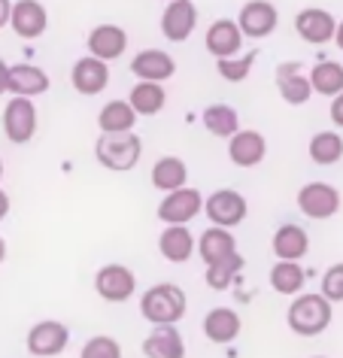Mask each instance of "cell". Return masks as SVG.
<instances>
[{"mask_svg": "<svg viewBox=\"0 0 343 358\" xmlns=\"http://www.w3.org/2000/svg\"><path fill=\"white\" fill-rule=\"evenodd\" d=\"M10 13H13V3L10 0H0V28L10 24Z\"/></svg>", "mask_w": 343, "mask_h": 358, "instance_id": "74e56055", "label": "cell"}, {"mask_svg": "<svg viewBox=\"0 0 343 358\" xmlns=\"http://www.w3.org/2000/svg\"><path fill=\"white\" fill-rule=\"evenodd\" d=\"M158 252L170 264H186L195 255V234L186 225H167L158 234Z\"/></svg>", "mask_w": 343, "mask_h": 358, "instance_id": "603a6c76", "label": "cell"}, {"mask_svg": "<svg viewBox=\"0 0 343 358\" xmlns=\"http://www.w3.org/2000/svg\"><path fill=\"white\" fill-rule=\"evenodd\" d=\"M204 46L216 61L234 58L243 46V34L237 28V22L234 19H216L210 24V31H206V37H204Z\"/></svg>", "mask_w": 343, "mask_h": 358, "instance_id": "44dd1931", "label": "cell"}, {"mask_svg": "<svg viewBox=\"0 0 343 358\" xmlns=\"http://www.w3.org/2000/svg\"><path fill=\"white\" fill-rule=\"evenodd\" d=\"M201 122H204V128L210 131L213 137H222V140H231L234 134L240 131V115L228 103H210L201 113Z\"/></svg>", "mask_w": 343, "mask_h": 358, "instance_id": "83f0119b", "label": "cell"}, {"mask_svg": "<svg viewBox=\"0 0 343 358\" xmlns=\"http://www.w3.org/2000/svg\"><path fill=\"white\" fill-rule=\"evenodd\" d=\"M298 210L304 213L307 219L325 222L340 213V192L328 182H307L298 192Z\"/></svg>", "mask_w": 343, "mask_h": 358, "instance_id": "52a82bcc", "label": "cell"}, {"mask_svg": "<svg viewBox=\"0 0 343 358\" xmlns=\"http://www.w3.org/2000/svg\"><path fill=\"white\" fill-rule=\"evenodd\" d=\"M322 298L328 303H343V262L331 264L328 271L322 273Z\"/></svg>", "mask_w": 343, "mask_h": 358, "instance_id": "d590c367", "label": "cell"}, {"mask_svg": "<svg viewBox=\"0 0 343 358\" xmlns=\"http://www.w3.org/2000/svg\"><path fill=\"white\" fill-rule=\"evenodd\" d=\"M334 43H337V49L343 52V22H337V31H334Z\"/></svg>", "mask_w": 343, "mask_h": 358, "instance_id": "60d3db41", "label": "cell"}, {"mask_svg": "<svg viewBox=\"0 0 343 358\" xmlns=\"http://www.w3.org/2000/svg\"><path fill=\"white\" fill-rule=\"evenodd\" d=\"M252 67H255V52H246V55H234V58H222L216 61V73H219L225 83H243Z\"/></svg>", "mask_w": 343, "mask_h": 358, "instance_id": "836d02e7", "label": "cell"}, {"mask_svg": "<svg viewBox=\"0 0 343 358\" xmlns=\"http://www.w3.org/2000/svg\"><path fill=\"white\" fill-rule=\"evenodd\" d=\"M70 346V328L58 319H43L28 331V352L34 358H55Z\"/></svg>", "mask_w": 343, "mask_h": 358, "instance_id": "ba28073f", "label": "cell"}, {"mask_svg": "<svg viewBox=\"0 0 343 358\" xmlns=\"http://www.w3.org/2000/svg\"><path fill=\"white\" fill-rule=\"evenodd\" d=\"M4 258H6V240L0 237V264H4Z\"/></svg>", "mask_w": 343, "mask_h": 358, "instance_id": "b9f144b4", "label": "cell"}, {"mask_svg": "<svg viewBox=\"0 0 343 358\" xmlns=\"http://www.w3.org/2000/svg\"><path fill=\"white\" fill-rule=\"evenodd\" d=\"M267 282L276 294H286V298H295V294L304 292L307 282V271L298 262H276L267 273Z\"/></svg>", "mask_w": 343, "mask_h": 358, "instance_id": "4316f807", "label": "cell"}, {"mask_svg": "<svg viewBox=\"0 0 343 358\" xmlns=\"http://www.w3.org/2000/svg\"><path fill=\"white\" fill-rule=\"evenodd\" d=\"M246 198L234 189H216L210 198H204V216L213 222V228H237L243 219H246Z\"/></svg>", "mask_w": 343, "mask_h": 358, "instance_id": "277c9868", "label": "cell"}, {"mask_svg": "<svg viewBox=\"0 0 343 358\" xmlns=\"http://www.w3.org/2000/svg\"><path fill=\"white\" fill-rule=\"evenodd\" d=\"M195 252L201 255V262L210 267L216 262H222V258H228L237 252V237L231 234V231H225V228H206L201 237L195 240Z\"/></svg>", "mask_w": 343, "mask_h": 358, "instance_id": "cb8c5ba5", "label": "cell"}, {"mask_svg": "<svg viewBox=\"0 0 343 358\" xmlns=\"http://www.w3.org/2000/svg\"><path fill=\"white\" fill-rule=\"evenodd\" d=\"M152 185H155L158 192H176V189H186V182H188V167H186V161L183 158H176V155H164V158H158L155 164H152Z\"/></svg>", "mask_w": 343, "mask_h": 358, "instance_id": "484cf974", "label": "cell"}, {"mask_svg": "<svg viewBox=\"0 0 343 358\" xmlns=\"http://www.w3.org/2000/svg\"><path fill=\"white\" fill-rule=\"evenodd\" d=\"M0 179H4V161H0Z\"/></svg>", "mask_w": 343, "mask_h": 358, "instance_id": "7bdbcfd3", "label": "cell"}, {"mask_svg": "<svg viewBox=\"0 0 343 358\" xmlns=\"http://www.w3.org/2000/svg\"><path fill=\"white\" fill-rule=\"evenodd\" d=\"M331 316H334V310L322 294H298L286 310V325L298 337H316L331 325Z\"/></svg>", "mask_w": 343, "mask_h": 358, "instance_id": "3957f363", "label": "cell"}, {"mask_svg": "<svg viewBox=\"0 0 343 358\" xmlns=\"http://www.w3.org/2000/svg\"><path fill=\"white\" fill-rule=\"evenodd\" d=\"M134 124H137V113L131 110L128 101L104 103L101 115H97V128H101V134H125V131H134Z\"/></svg>", "mask_w": 343, "mask_h": 358, "instance_id": "f546056e", "label": "cell"}, {"mask_svg": "<svg viewBox=\"0 0 343 358\" xmlns=\"http://www.w3.org/2000/svg\"><path fill=\"white\" fill-rule=\"evenodd\" d=\"M267 155V140L261 131H252V128H240L234 137L228 140V158L231 164L237 167H258Z\"/></svg>", "mask_w": 343, "mask_h": 358, "instance_id": "5bb4252c", "label": "cell"}, {"mask_svg": "<svg viewBox=\"0 0 343 358\" xmlns=\"http://www.w3.org/2000/svg\"><path fill=\"white\" fill-rule=\"evenodd\" d=\"M167 3H170V0H167Z\"/></svg>", "mask_w": 343, "mask_h": 358, "instance_id": "f6af8a7d", "label": "cell"}, {"mask_svg": "<svg viewBox=\"0 0 343 358\" xmlns=\"http://www.w3.org/2000/svg\"><path fill=\"white\" fill-rule=\"evenodd\" d=\"M4 134L15 146H24V143L34 140V134H37V106L28 97H13L4 106Z\"/></svg>", "mask_w": 343, "mask_h": 358, "instance_id": "9c48e42d", "label": "cell"}, {"mask_svg": "<svg viewBox=\"0 0 343 358\" xmlns=\"http://www.w3.org/2000/svg\"><path fill=\"white\" fill-rule=\"evenodd\" d=\"M10 207H13V203H10V194H6L4 189H0V222H4L6 216H10Z\"/></svg>", "mask_w": 343, "mask_h": 358, "instance_id": "f35d334b", "label": "cell"}, {"mask_svg": "<svg viewBox=\"0 0 343 358\" xmlns=\"http://www.w3.org/2000/svg\"><path fill=\"white\" fill-rule=\"evenodd\" d=\"M276 92L288 106H304L313 97L310 79L301 73L298 61H286V64L276 67Z\"/></svg>", "mask_w": 343, "mask_h": 358, "instance_id": "7402d4cb", "label": "cell"}, {"mask_svg": "<svg viewBox=\"0 0 343 358\" xmlns=\"http://www.w3.org/2000/svg\"><path fill=\"white\" fill-rule=\"evenodd\" d=\"M79 358H122V346H119V340L110 334H94L79 349Z\"/></svg>", "mask_w": 343, "mask_h": 358, "instance_id": "e575fe53", "label": "cell"}, {"mask_svg": "<svg viewBox=\"0 0 343 358\" xmlns=\"http://www.w3.org/2000/svg\"><path fill=\"white\" fill-rule=\"evenodd\" d=\"M131 73L137 76L140 83L164 85V79L176 73V61H174V55H167L164 49H143L131 61Z\"/></svg>", "mask_w": 343, "mask_h": 358, "instance_id": "9a60e30c", "label": "cell"}, {"mask_svg": "<svg viewBox=\"0 0 343 358\" xmlns=\"http://www.w3.org/2000/svg\"><path fill=\"white\" fill-rule=\"evenodd\" d=\"M234 22H237L243 37L265 40V37H270V34L276 31L279 13H276V6L270 3V0H249V3L240 6V15Z\"/></svg>", "mask_w": 343, "mask_h": 358, "instance_id": "30bf717a", "label": "cell"}, {"mask_svg": "<svg viewBox=\"0 0 343 358\" xmlns=\"http://www.w3.org/2000/svg\"><path fill=\"white\" fill-rule=\"evenodd\" d=\"M313 358H325V355H313Z\"/></svg>", "mask_w": 343, "mask_h": 358, "instance_id": "ee69618b", "label": "cell"}, {"mask_svg": "<svg viewBox=\"0 0 343 358\" xmlns=\"http://www.w3.org/2000/svg\"><path fill=\"white\" fill-rule=\"evenodd\" d=\"M49 83V73L37 64H13L10 73H6V92H13L15 97H28V101L46 94Z\"/></svg>", "mask_w": 343, "mask_h": 358, "instance_id": "e0dca14e", "label": "cell"}, {"mask_svg": "<svg viewBox=\"0 0 343 358\" xmlns=\"http://www.w3.org/2000/svg\"><path fill=\"white\" fill-rule=\"evenodd\" d=\"M270 252L276 255V262H301V258L310 252V234L301 225H279L270 237Z\"/></svg>", "mask_w": 343, "mask_h": 358, "instance_id": "d6986e66", "label": "cell"}, {"mask_svg": "<svg viewBox=\"0 0 343 358\" xmlns=\"http://www.w3.org/2000/svg\"><path fill=\"white\" fill-rule=\"evenodd\" d=\"M188 310V298L186 292L179 289L174 282H155L149 285L146 292H143L140 298V316L152 322V325H176V322H183Z\"/></svg>", "mask_w": 343, "mask_h": 358, "instance_id": "6da1fadb", "label": "cell"}, {"mask_svg": "<svg viewBox=\"0 0 343 358\" xmlns=\"http://www.w3.org/2000/svg\"><path fill=\"white\" fill-rule=\"evenodd\" d=\"M243 264H246V262H243V255L234 252V255H228V258H222V262H216V264L206 267L204 280H206V285H210L213 292H225V289H231L234 280L240 276Z\"/></svg>", "mask_w": 343, "mask_h": 358, "instance_id": "d6a6232c", "label": "cell"}, {"mask_svg": "<svg viewBox=\"0 0 343 358\" xmlns=\"http://www.w3.org/2000/svg\"><path fill=\"white\" fill-rule=\"evenodd\" d=\"M143 355L146 358H186V340L176 325H158L143 340Z\"/></svg>", "mask_w": 343, "mask_h": 358, "instance_id": "d4e9b609", "label": "cell"}, {"mask_svg": "<svg viewBox=\"0 0 343 358\" xmlns=\"http://www.w3.org/2000/svg\"><path fill=\"white\" fill-rule=\"evenodd\" d=\"M6 73H10V64H6V61L0 58V94L6 92Z\"/></svg>", "mask_w": 343, "mask_h": 358, "instance_id": "ab89813d", "label": "cell"}, {"mask_svg": "<svg viewBox=\"0 0 343 358\" xmlns=\"http://www.w3.org/2000/svg\"><path fill=\"white\" fill-rule=\"evenodd\" d=\"M143 155V140L134 131L125 134H101L94 140V158L97 164L106 170H115V173H128L140 164Z\"/></svg>", "mask_w": 343, "mask_h": 358, "instance_id": "7a4b0ae2", "label": "cell"}, {"mask_svg": "<svg viewBox=\"0 0 343 358\" xmlns=\"http://www.w3.org/2000/svg\"><path fill=\"white\" fill-rule=\"evenodd\" d=\"M197 28V6L192 0H170L161 13V34L170 43H186Z\"/></svg>", "mask_w": 343, "mask_h": 358, "instance_id": "7c38bea8", "label": "cell"}, {"mask_svg": "<svg viewBox=\"0 0 343 358\" xmlns=\"http://www.w3.org/2000/svg\"><path fill=\"white\" fill-rule=\"evenodd\" d=\"M307 79H310L313 94L337 97L343 92V64H337V61H319Z\"/></svg>", "mask_w": 343, "mask_h": 358, "instance_id": "1f68e13d", "label": "cell"}, {"mask_svg": "<svg viewBox=\"0 0 343 358\" xmlns=\"http://www.w3.org/2000/svg\"><path fill=\"white\" fill-rule=\"evenodd\" d=\"M85 46H88V55L106 64V61H115L125 55V49H128V34H125L119 24H97V28H92V34H88Z\"/></svg>", "mask_w": 343, "mask_h": 358, "instance_id": "2e32d148", "label": "cell"}, {"mask_svg": "<svg viewBox=\"0 0 343 358\" xmlns=\"http://www.w3.org/2000/svg\"><path fill=\"white\" fill-rule=\"evenodd\" d=\"M295 31L298 37L310 46H325V43L334 40V31H337V19L328 10H319V6H307L295 15Z\"/></svg>", "mask_w": 343, "mask_h": 358, "instance_id": "8fae6325", "label": "cell"}, {"mask_svg": "<svg viewBox=\"0 0 343 358\" xmlns=\"http://www.w3.org/2000/svg\"><path fill=\"white\" fill-rule=\"evenodd\" d=\"M243 331V322H240V313L231 310V307H213L210 313L204 316V337L216 346H228L240 337Z\"/></svg>", "mask_w": 343, "mask_h": 358, "instance_id": "ffe728a7", "label": "cell"}, {"mask_svg": "<svg viewBox=\"0 0 343 358\" xmlns=\"http://www.w3.org/2000/svg\"><path fill=\"white\" fill-rule=\"evenodd\" d=\"M155 213H158V222H164V225H188V222L204 213V194L186 185V189L164 194V201L158 203Z\"/></svg>", "mask_w": 343, "mask_h": 358, "instance_id": "8992f818", "label": "cell"}, {"mask_svg": "<svg viewBox=\"0 0 343 358\" xmlns=\"http://www.w3.org/2000/svg\"><path fill=\"white\" fill-rule=\"evenodd\" d=\"M328 115H331V122L337 124V128H343V92H340L337 97H331V110H328Z\"/></svg>", "mask_w": 343, "mask_h": 358, "instance_id": "8d00e7d4", "label": "cell"}, {"mask_svg": "<svg viewBox=\"0 0 343 358\" xmlns=\"http://www.w3.org/2000/svg\"><path fill=\"white\" fill-rule=\"evenodd\" d=\"M94 292L106 303H125L137 292V273L128 264H104L94 273Z\"/></svg>", "mask_w": 343, "mask_h": 358, "instance_id": "5b68a950", "label": "cell"}, {"mask_svg": "<svg viewBox=\"0 0 343 358\" xmlns=\"http://www.w3.org/2000/svg\"><path fill=\"white\" fill-rule=\"evenodd\" d=\"M49 13L40 0H15L10 13V28L19 34L22 40H37L46 34Z\"/></svg>", "mask_w": 343, "mask_h": 358, "instance_id": "4fadbf2b", "label": "cell"}, {"mask_svg": "<svg viewBox=\"0 0 343 358\" xmlns=\"http://www.w3.org/2000/svg\"><path fill=\"white\" fill-rule=\"evenodd\" d=\"M307 152H310V161L319 167H331L337 164V161L343 158V137L337 131H319L310 137V146H307Z\"/></svg>", "mask_w": 343, "mask_h": 358, "instance_id": "4dcf8cb0", "label": "cell"}, {"mask_svg": "<svg viewBox=\"0 0 343 358\" xmlns=\"http://www.w3.org/2000/svg\"><path fill=\"white\" fill-rule=\"evenodd\" d=\"M128 103L137 115H158L167 103V92L158 83H137L128 94Z\"/></svg>", "mask_w": 343, "mask_h": 358, "instance_id": "f1b7e54d", "label": "cell"}, {"mask_svg": "<svg viewBox=\"0 0 343 358\" xmlns=\"http://www.w3.org/2000/svg\"><path fill=\"white\" fill-rule=\"evenodd\" d=\"M70 85L76 88V94H85V97L101 94L104 88L110 85V67L92 55L79 58L74 70H70Z\"/></svg>", "mask_w": 343, "mask_h": 358, "instance_id": "ac0fdd59", "label": "cell"}]
</instances>
